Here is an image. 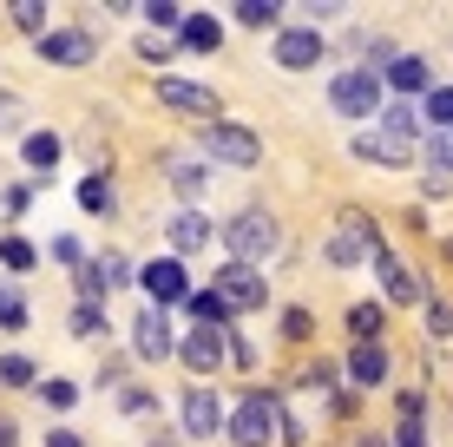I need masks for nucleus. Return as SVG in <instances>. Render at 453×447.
I'll return each instance as SVG.
<instances>
[{"label":"nucleus","instance_id":"nucleus-1","mask_svg":"<svg viewBox=\"0 0 453 447\" xmlns=\"http://www.w3.org/2000/svg\"><path fill=\"white\" fill-rule=\"evenodd\" d=\"M276 243H283V230H276L270 211H237V218L224 224V250H230V264H250V270H257L263 257H276Z\"/></svg>","mask_w":453,"mask_h":447},{"label":"nucleus","instance_id":"nucleus-2","mask_svg":"<svg viewBox=\"0 0 453 447\" xmlns=\"http://www.w3.org/2000/svg\"><path fill=\"white\" fill-rule=\"evenodd\" d=\"M230 435H237V447H270L283 435V414H276L270 395H243L237 414H230Z\"/></svg>","mask_w":453,"mask_h":447},{"label":"nucleus","instance_id":"nucleus-3","mask_svg":"<svg viewBox=\"0 0 453 447\" xmlns=\"http://www.w3.org/2000/svg\"><path fill=\"white\" fill-rule=\"evenodd\" d=\"M329 99H335L342 119H374L381 112V80H374V73H342L329 86Z\"/></svg>","mask_w":453,"mask_h":447},{"label":"nucleus","instance_id":"nucleus-4","mask_svg":"<svg viewBox=\"0 0 453 447\" xmlns=\"http://www.w3.org/2000/svg\"><path fill=\"white\" fill-rule=\"evenodd\" d=\"M204 151L211 158H224V165H257L263 158V145H257V132H243V126H230V119H217V126H204Z\"/></svg>","mask_w":453,"mask_h":447},{"label":"nucleus","instance_id":"nucleus-5","mask_svg":"<svg viewBox=\"0 0 453 447\" xmlns=\"http://www.w3.org/2000/svg\"><path fill=\"white\" fill-rule=\"evenodd\" d=\"M138 283H145L151 310H171V303H184V297H191V276H184L178 257H158V264H145V270H138Z\"/></svg>","mask_w":453,"mask_h":447},{"label":"nucleus","instance_id":"nucleus-6","mask_svg":"<svg viewBox=\"0 0 453 447\" xmlns=\"http://www.w3.org/2000/svg\"><path fill=\"white\" fill-rule=\"evenodd\" d=\"M355 158H368V165H414L420 138H395V132L368 126V132H355Z\"/></svg>","mask_w":453,"mask_h":447},{"label":"nucleus","instance_id":"nucleus-7","mask_svg":"<svg viewBox=\"0 0 453 447\" xmlns=\"http://www.w3.org/2000/svg\"><path fill=\"white\" fill-rule=\"evenodd\" d=\"M211 289L224 297V310H257V303H263V276L250 270V264H224Z\"/></svg>","mask_w":453,"mask_h":447},{"label":"nucleus","instance_id":"nucleus-8","mask_svg":"<svg viewBox=\"0 0 453 447\" xmlns=\"http://www.w3.org/2000/svg\"><path fill=\"white\" fill-rule=\"evenodd\" d=\"M316 59H322V34H316V27H283V34H276V66L309 73Z\"/></svg>","mask_w":453,"mask_h":447},{"label":"nucleus","instance_id":"nucleus-9","mask_svg":"<svg viewBox=\"0 0 453 447\" xmlns=\"http://www.w3.org/2000/svg\"><path fill=\"white\" fill-rule=\"evenodd\" d=\"M132 343H138V356H145V362H165L171 349H178V343H171V316L145 303V310H138V322H132Z\"/></svg>","mask_w":453,"mask_h":447},{"label":"nucleus","instance_id":"nucleus-10","mask_svg":"<svg viewBox=\"0 0 453 447\" xmlns=\"http://www.w3.org/2000/svg\"><path fill=\"white\" fill-rule=\"evenodd\" d=\"M158 99L178 105V112L211 119V126H217V112H224V105H217V92H211V86H191V80H158Z\"/></svg>","mask_w":453,"mask_h":447},{"label":"nucleus","instance_id":"nucleus-11","mask_svg":"<svg viewBox=\"0 0 453 447\" xmlns=\"http://www.w3.org/2000/svg\"><path fill=\"white\" fill-rule=\"evenodd\" d=\"M132 276V264H125L119 250H105V257H92V264L80 270V289H86V303H99V297H112V289Z\"/></svg>","mask_w":453,"mask_h":447},{"label":"nucleus","instance_id":"nucleus-12","mask_svg":"<svg viewBox=\"0 0 453 447\" xmlns=\"http://www.w3.org/2000/svg\"><path fill=\"white\" fill-rule=\"evenodd\" d=\"M40 59H46V66H86V59H92V34H80V27H59V34L40 40Z\"/></svg>","mask_w":453,"mask_h":447},{"label":"nucleus","instance_id":"nucleus-13","mask_svg":"<svg viewBox=\"0 0 453 447\" xmlns=\"http://www.w3.org/2000/svg\"><path fill=\"white\" fill-rule=\"evenodd\" d=\"M184 368H191V375H217V368H224V329H191L184 335Z\"/></svg>","mask_w":453,"mask_h":447},{"label":"nucleus","instance_id":"nucleus-14","mask_svg":"<svg viewBox=\"0 0 453 447\" xmlns=\"http://www.w3.org/2000/svg\"><path fill=\"white\" fill-rule=\"evenodd\" d=\"M217 428H224L217 395H211V389H191V395H184V435H191V441H211Z\"/></svg>","mask_w":453,"mask_h":447},{"label":"nucleus","instance_id":"nucleus-15","mask_svg":"<svg viewBox=\"0 0 453 447\" xmlns=\"http://www.w3.org/2000/svg\"><path fill=\"white\" fill-rule=\"evenodd\" d=\"M374 270H381V289H388V303H420V283L408 276V264H401V257L388 250V243L374 250Z\"/></svg>","mask_w":453,"mask_h":447},{"label":"nucleus","instance_id":"nucleus-16","mask_svg":"<svg viewBox=\"0 0 453 447\" xmlns=\"http://www.w3.org/2000/svg\"><path fill=\"white\" fill-rule=\"evenodd\" d=\"M349 375H355V389H381V381H388V349L381 343H355Z\"/></svg>","mask_w":453,"mask_h":447},{"label":"nucleus","instance_id":"nucleus-17","mask_svg":"<svg viewBox=\"0 0 453 447\" xmlns=\"http://www.w3.org/2000/svg\"><path fill=\"white\" fill-rule=\"evenodd\" d=\"M204 243H211V218H197V211L171 218V250H204Z\"/></svg>","mask_w":453,"mask_h":447},{"label":"nucleus","instance_id":"nucleus-18","mask_svg":"<svg viewBox=\"0 0 453 447\" xmlns=\"http://www.w3.org/2000/svg\"><path fill=\"white\" fill-rule=\"evenodd\" d=\"M420 421H427L420 395H401V428H395V447H427V435H420Z\"/></svg>","mask_w":453,"mask_h":447},{"label":"nucleus","instance_id":"nucleus-19","mask_svg":"<svg viewBox=\"0 0 453 447\" xmlns=\"http://www.w3.org/2000/svg\"><path fill=\"white\" fill-rule=\"evenodd\" d=\"M362 250H368V243H362V218L349 211V218H342V230L329 237V257H335V264H355Z\"/></svg>","mask_w":453,"mask_h":447},{"label":"nucleus","instance_id":"nucleus-20","mask_svg":"<svg viewBox=\"0 0 453 447\" xmlns=\"http://www.w3.org/2000/svg\"><path fill=\"white\" fill-rule=\"evenodd\" d=\"M184 303H191L197 329H224V322H230V310H224V297H217V289H191Z\"/></svg>","mask_w":453,"mask_h":447},{"label":"nucleus","instance_id":"nucleus-21","mask_svg":"<svg viewBox=\"0 0 453 447\" xmlns=\"http://www.w3.org/2000/svg\"><path fill=\"white\" fill-rule=\"evenodd\" d=\"M349 329H355V343H381V303H355Z\"/></svg>","mask_w":453,"mask_h":447},{"label":"nucleus","instance_id":"nucleus-22","mask_svg":"<svg viewBox=\"0 0 453 447\" xmlns=\"http://www.w3.org/2000/svg\"><path fill=\"white\" fill-rule=\"evenodd\" d=\"M388 80H395L401 92H420V86H427V59H414V53H401V59H395V66H388Z\"/></svg>","mask_w":453,"mask_h":447},{"label":"nucleus","instance_id":"nucleus-23","mask_svg":"<svg viewBox=\"0 0 453 447\" xmlns=\"http://www.w3.org/2000/svg\"><path fill=\"white\" fill-rule=\"evenodd\" d=\"M178 34H184V46H197V53H217V40H224V34H217V20H197V13H184Z\"/></svg>","mask_w":453,"mask_h":447},{"label":"nucleus","instance_id":"nucleus-24","mask_svg":"<svg viewBox=\"0 0 453 447\" xmlns=\"http://www.w3.org/2000/svg\"><path fill=\"white\" fill-rule=\"evenodd\" d=\"M230 13H237L243 27H276V20H283V7H276V0H243V7H230Z\"/></svg>","mask_w":453,"mask_h":447},{"label":"nucleus","instance_id":"nucleus-25","mask_svg":"<svg viewBox=\"0 0 453 447\" xmlns=\"http://www.w3.org/2000/svg\"><path fill=\"white\" fill-rule=\"evenodd\" d=\"M27 165H34V172L59 165V138H53V132H34V138H27Z\"/></svg>","mask_w":453,"mask_h":447},{"label":"nucleus","instance_id":"nucleus-26","mask_svg":"<svg viewBox=\"0 0 453 447\" xmlns=\"http://www.w3.org/2000/svg\"><path fill=\"white\" fill-rule=\"evenodd\" d=\"M427 126H434V132L453 126V86H434V92H427Z\"/></svg>","mask_w":453,"mask_h":447},{"label":"nucleus","instance_id":"nucleus-27","mask_svg":"<svg viewBox=\"0 0 453 447\" xmlns=\"http://www.w3.org/2000/svg\"><path fill=\"white\" fill-rule=\"evenodd\" d=\"M13 27H20V34H40V40H46V7H40V0H13Z\"/></svg>","mask_w":453,"mask_h":447},{"label":"nucleus","instance_id":"nucleus-28","mask_svg":"<svg viewBox=\"0 0 453 447\" xmlns=\"http://www.w3.org/2000/svg\"><path fill=\"white\" fill-rule=\"evenodd\" d=\"M0 264H7V270H34V243H27V237H7V243H0Z\"/></svg>","mask_w":453,"mask_h":447},{"label":"nucleus","instance_id":"nucleus-29","mask_svg":"<svg viewBox=\"0 0 453 447\" xmlns=\"http://www.w3.org/2000/svg\"><path fill=\"white\" fill-rule=\"evenodd\" d=\"M0 381H7V389H27V381H34V362L27 356H0Z\"/></svg>","mask_w":453,"mask_h":447},{"label":"nucleus","instance_id":"nucleus-30","mask_svg":"<svg viewBox=\"0 0 453 447\" xmlns=\"http://www.w3.org/2000/svg\"><path fill=\"white\" fill-rule=\"evenodd\" d=\"M80 204H86V211H112V184H105V178H86V184H80Z\"/></svg>","mask_w":453,"mask_h":447},{"label":"nucleus","instance_id":"nucleus-31","mask_svg":"<svg viewBox=\"0 0 453 447\" xmlns=\"http://www.w3.org/2000/svg\"><path fill=\"white\" fill-rule=\"evenodd\" d=\"M105 329V310L99 303H80V310H73V335H99Z\"/></svg>","mask_w":453,"mask_h":447},{"label":"nucleus","instance_id":"nucleus-32","mask_svg":"<svg viewBox=\"0 0 453 447\" xmlns=\"http://www.w3.org/2000/svg\"><path fill=\"white\" fill-rule=\"evenodd\" d=\"M171 184H178L184 197H197L204 191V165H171Z\"/></svg>","mask_w":453,"mask_h":447},{"label":"nucleus","instance_id":"nucleus-33","mask_svg":"<svg viewBox=\"0 0 453 447\" xmlns=\"http://www.w3.org/2000/svg\"><path fill=\"white\" fill-rule=\"evenodd\" d=\"M427 158H434V165H441V172H453V126L427 138Z\"/></svg>","mask_w":453,"mask_h":447},{"label":"nucleus","instance_id":"nucleus-34","mask_svg":"<svg viewBox=\"0 0 453 447\" xmlns=\"http://www.w3.org/2000/svg\"><path fill=\"white\" fill-rule=\"evenodd\" d=\"M40 395H46V408H73V395H80V389H73V381H40Z\"/></svg>","mask_w":453,"mask_h":447},{"label":"nucleus","instance_id":"nucleus-35","mask_svg":"<svg viewBox=\"0 0 453 447\" xmlns=\"http://www.w3.org/2000/svg\"><path fill=\"white\" fill-rule=\"evenodd\" d=\"M151 27H184V7H178V0H151Z\"/></svg>","mask_w":453,"mask_h":447},{"label":"nucleus","instance_id":"nucleus-36","mask_svg":"<svg viewBox=\"0 0 453 447\" xmlns=\"http://www.w3.org/2000/svg\"><path fill=\"white\" fill-rule=\"evenodd\" d=\"M0 322H7V329H20V322H27V303L13 297V289H0Z\"/></svg>","mask_w":453,"mask_h":447},{"label":"nucleus","instance_id":"nucleus-37","mask_svg":"<svg viewBox=\"0 0 453 447\" xmlns=\"http://www.w3.org/2000/svg\"><path fill=\"white\" fill-rule=\"evenodd\" d=\"M20 126V99H13V92H0V132H13Z\"/></svg>","mask_w":453,"mask_h":447},{"label":"nucleus","instance_id":"nucleus-38","mask_svg":"<svg viewBox=\"0 0 453 447\" xmlns=\"http://www.w3.org/2000/svg\"><path fill=\"white\" fill-rule=\"evenodd\" d=\"M427 322H434V335H453V310H447V303H434Z\"/></svg>","mask_w":453,"mask_h":447},{"label":"nucleus","instance_id":"nucleus-39","mask_svg":"<svg viewBox=\"0 0 453 447\" xmlns=\"http://www.w3.org/2000/svg\"><path fill=\"white\" fill-rule=\"evenodd\" d=\"M138 53H145V59H165L171 46H165V34H145V40H138Z\"/></svg>","mask_w":453,"mask_h":447},{"label":"nucleus","instance_id":"nucleus-40","mask_svg":"<svg viewBox=\"0 0 453 447\" xmlns=\"http://www.w3.org/2000/svg\"><path fill=\"white\" fill-rule=\"evenodd\" d=\"M283 335H296V343H303V335H309V316H303V310H289V316H283Z\"/></svg>","mask_w":453,"mask_h":447},{"label":"nucleus","instance_id":"nucleus-41","mask_svg":"<svg viewBox=\"0 0 453 447\" xmlns=\"http://www.w3.org/2000/svg\"><path fill=\"white\" fill-rule=\"evenodd\" d=\"M46 447H80V435H73V428H53V435H46Z\"/></svg>","mask_w":453,"mask_h":447},{"label":"nucleus","instance_id":"nucleus-42","mask_svg":"<svg viewBox=\"0 0 453 447\" xmlns=\"http://www.w3.org/2000/svg\"><path fill=\"white\" fill-rule=\"evenodd\" d=\"M13 441H20V428H13V421H0V447H13Z\"/></svg>","mask_w":453,"mask_h":447},{"label":"nucleus","instance_id":"nucleus-43","mask_svg":"<svg viewBox=\"0 0 453 447\" xmlns=\"http://www.w3.org/2000/svg\"><path fill=\"white\" fill-rule=\"evenodd\" d=\"M355 447H388V441H381V435H362V441H355Z\"/></svg>","mask_w":453,"mask_h":447}]
</instances>
